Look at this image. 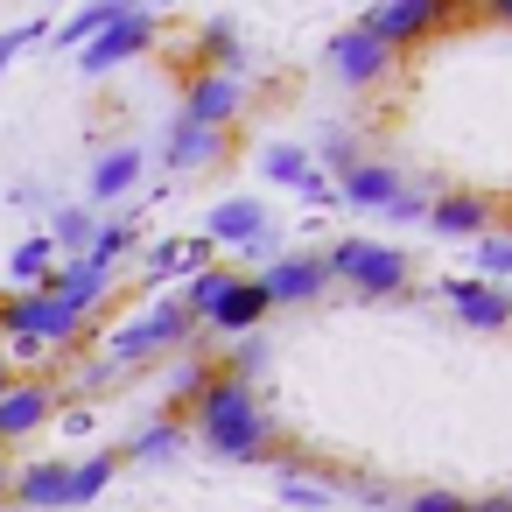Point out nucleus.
Here are the masks:
<instances>
[{
  "mask_svg": "<svg viewBox=\"0 0 512 512\" xmlns=\"http://www.w3.org/2000/svg\"><path fill=\"white\" fill-rule=\"evenodd\" d=\"M190 435L218 456V463H274L281 456V421L260 407V393L253 386H232V379H218V365H211V386L190 400Z\"/></svg>",
  "mask_w": 512,
  "mask_h": 512,
  "instance_id": "f257e3e1",
  "label": "nucleus"
},
{
  "mask_svg": "<svg viewBox=\"0 0 512 512\" xmlns=\"http://www.w3.org/2000/svg\"><path fill=\"white\" fill-rule=\"evenodd\" d=\"M323 267H330V281H344L358 302H400V295L414 288V260H407L400 246H372V239H337V246L323 253Z\"/></svg>",
  "mask_w": 512,
  "mask_h": 512,
  "instance_id": "f03ea898",
  "label": "nucleus"
},
{
  "mask_svg": "<svg viewBox=\"0 0 512 512\" xmlns=\"http://www.w3.org/2000/svg\"><path fill=\"white\" fill-rule=\"evenodd\" d=\"M456 22H463L456 0H379V8H365V15H358V29H365V36H379L393 57H407V50H421V43L449 36Z\"/></svg>",
  "mask_w": 512,
  "mask_h": 512,
  "instance_id": "7ed1b4c3",
  "label": "nucleus"
},
{
  "mask_svg": "<svg viewBox=\"0 0 512 512\" xmlns=\"http://www.w3.org/2000/svg\"><path fill=\"white\" fill-rule=\"evenodd\" d=\"M253 106V85L246 71H204L190 64L183 71V127H204V134H232Z\"/></svg>",
  "mask_w": 512,
  "mask_h": 512,
  "instance_id": "20e7f679",
  "label": "nucleus"
},
{
  "mask_svg": "<svg viewBox=\"0 0 512 512\" xmlns=\"http://www.w3.org/2000/svg\"><path fill=\"white\" fill-rule=\"evenodd\" d=\"M505 218V197L498 190H470V183H449L428 197V232L435 239H491Z\"/></svg>",
  "mask_w": 512,
  "mask_h": 512,
  "instance_id": "39448f33",
  "label": "nucleus"
},
{
  "mask_svg": "<svg viewBox=\"0 0 512 512\" xmlns=\"http://www.w3.org/2000/svg\"><path fill=\"white\" fill-rule=\"evenodd\" d=\"M197 337V323L183 316V302H155L148 316H134L120 337H113V365H141V358H155V351H183Z\"/></svg>",
  "mask_w": 512,
  "mask_h": 512,
  "instance_id": "423d86ee",
  "label": "nucleus"
},
{
  "mask_svg": "<svg viewBox=\"0 0 512 512\" xmlns=\"http://www.w3.org/2000/svg\"><path fill=\"white\" fill-rule=\"evenodd\" d=\"M155 36H162V22H155V8H127L99 43H85L78 50V71L85 78H106V71H120L127 57H141V50H155Z\"/></svg>",
  "mask_w": 512,
  "mask_h": 512,
  "instance_id": "0eeeda50",
  "label": "nucleus"
},
{
  "mask_svg": "<svg viewBox=\"0 0 512 512\" xmlns=\"http://www.w3.org/2000/svg\"><path fill=\"white\" fill-rule=\"evenodd\" d=\"M330 64H337V78H344L351 92H379V85H386V78H393L407 57H393L379 36H365V29L351 22V29H337V43H330Z\"/></svg>",
  "mask_w": 512,
  "mask_h": 512,
  "instance_id": "6e6552de",
  "label": "nucleus"
},
{
  "mask_svg": "<svg viewBox=\"0 0 512 512\" xmlns=\"http://www.w3.org/2000/svg\"><path fill=\"white\" fill-rule=\"evenodd\" d=\"M50 414H57V379H50V372L15 379L8 393H0V449H15L22 435H36Z\"/></svg>",
  "mask_w": 512,
  "mask_h": 512,
  "instance_id": "1a4fd4ad",
  "label": "nucleus"
},
{
  "mask_svg": "<svg viewBox=\"0 0 512 512\" xmlns=\"http://www.w3.org/2000/svg\"><path fill=\"white\" fill-rule=\"evenodd\" d=\"M43 302H57V309H71V316H99L106 302H113V274L106 267H92V260H71V267H50L43 274V288H36Z\"/></svg>",
  "mask_w": 512,
  "mask_h": 512,
  "instance_id": "9d476101",
  "label": "nucleus"
},
{
  "mask_svg": "<svg viewBox=\"0 0 512 512\" xmlns=\"http://www.w3.org/2000/svg\"><path fill=\"white\" fill-rule=\"evenodd\" d=\"M253 281L267 288V302H288V309H309V302L330 295V267H323V253H288V260H274V267L253 274Z\"/></svg>",
  "mask_w": 512,
  "mask_h": 512,
  "instance_id": "9b49d317",
  "label": "nucleus"
},
{
  "mask_svg": "<svg viewBox=\"0 0 512 512\" xmlns=\"http://www.w3.org/2000/svg\"><path fill=\"white\" fill-rule=\"evenodd\" d=\"M442 295H449V316L463 330H484V337L512 330V309H505V288L498 281H442Z\"/></svg>",
  "mask_w": 512,
  "mask_h": 512,
  "instance_id": "f8f14e48",
  "label": "nucleus"
},
{
  "mask_svg": "<svg viewBox=\"0 0 512 512\" xmlns=\"http://www.w3.org/2000/svg\"><path fill=\"white\" fill-rule=\"evenodd\" d=\"M400 190H407V176H400L393 162H351V169L337 176V190H330V197H344L351 211H386Z\"/></svg>",
  "mask_w": 512,
  "mask_h": 512,
  "instance_id": "ddd939ff",
  "label": "nucleus"
},
{
  "mask_svg": "<svg viewBox=\"0 0 512 512\" xmlns=\"http://www.w3.org/2000/svg\"><path fill=\"white\" fill-rule=\"evenodd\" d=\"M64 484H71V463H64V456L29 463V470L8 484V505H22V512H64Z\"/></svg>",
  "mask_w": 512,
  "mask_h": 512,
  "instance_id": "4468645a",
  "label": "nucleus"
},
{
  "mask_svg": "<svg viewBox=\"0 0 512 512\" xmlns=\"http://www.w3.org/2000/svg\"><path fill=\"white\" fill-rule=\"evenodd\" d=\"M267 309H274V302H267V288L239 274V281H232V288L218 295V309H211L204 323H211V330H225V337H253V323H260Z\"/></svg>",
  "mask_w": 512,
  "mask_h": 512,
  "instance_id": "2eb2a0df",
  "label": "nucleus"
},
{
  "mask_svg": "<svg viewBox=\"0 0 512 512\" xmlns=\"http://www.w3.org/2000/svg\"><path fill=\"white\" fill-rule=\"evenodd\" d=\"M183 442H190V421H183V414H162V421H148L134 442H120V463H176Z\"/></svg>",
  "mask_w": 512,
  "mask_h": 512,
  "instance_id": "dca6fc26",
  "label": "nucleus"
},
{
  "mask_svg": "<svg viewBox=\"0 0 512 512\" xmlns=\"http://www.w3.org/2000/svg\"><path fill=\"white\" fill-rule=\"evenodd\" d=\"M232 155V134H204V127H183L176 120V134L162 141V162L169 169H211V162H225Z\"/></svg>",
  "mask_w": 512,
  "mask_h": 512,
  "instance_id": "f3484780",
  "label": "nucleus"
},
{
  "mask_svg": "<svg viewBox=\"0 0 512 512\" xmlns=\"http://www.w3.org/2000/svg\"><path fill=\"white\" fill-rule=\"evenodd\" d=\"M204 232H211V239L253 246V239H267V204H260V197H225V204L204 218Z\"/></svg>",
  "mask_w": 512,
  "mask_h": 512,
  "instance_id": "a211bd4d",
  "label": "nucleus"
},
{
  "mask_svg": "<svg viewBox=\"0 0 512 512\" xmlns=\"http://www.w3.org/2000/svg\"><path fill=\"white\" fill-rule=\"evenodd\" d=\"M141 183V148H106L92 162V197H127Z\"/></svg>",
  "mask_w": 512,
  "mask_h": 512,
  "instance_id": "6ab92c4d",
  "label": "nucleus"
},
{
  "mask_svg": "<svg viewBox=\"0 0 512 512\" xmlns=\"http://www.w3.org/2000/svg\"><path fill=\"white\" fill-rule=\"evenodd\" d=\"M232 281H239V267H218V260H211V267H197V274H190V288L176 295V302H183V316H190V323H204Z\"/></svg>",
  "mask_w": 512,
  "mask_h": 512,
  "instance_id": "aec40b11",
  "label": "nucleus"
},
{
  "mask_svg": "<svg viewBox=\"0 0 512 512\" xmlns=\"http://www.w3.org/2000/svg\"><path fill=\"white\" fill-rule=\"evenodd\" d=\"M113 470H120V449H99V456H85V463H71V484H64V512L71 505H92L106 484H113Z\"/></svg>",
  "mask_w": 512,
  "mask_h": 512,
  "instance_id": "412c9836",
  "label": "nucleus"
},
{
  "mask_svg": "<svg viewBox=\"0 0 512 512\" xmlns=\"http://www.w3.org/2000/svg\"><path fill=\"white\" fill-rule=\"evenodd\" d=\"M120 15H127L120 0H99V8H78V15H71V22L57 29V43H64V50H85V43H99V36H106V29L120 22Z\"/></svg>",
  "mask_w": 512,
  "mask_h": 512,
  "instance_id": "4be33fe9",
  "label": "nucleus"
},
{
  "mask_svg": "<svg viewBox=\"0 0 512 512\" xmlns=\"http://www.w3.org/2000/svg\"><path fill=\"white\" fill-rule=\"evenodd\" d=\"M92 211H57V225H50V246H64L71 260H85V246H92Z\"/></svg>",
  "mask_w": 512,
  "mask_h": 512,
  "instance_id": "5701e85b",
  "label": "nucleus"
},
{
  "mask_svg": "<svg viewBox=\"0 0 512 512\" xmlns=\"http://www.w3.org/2000/svg\"><path fill=\"white\" fill-rule=\"evenodd\" d=\"M134 239H141L134 225H99V232H92V246H85V260L113 274V260H120V253H134Z\"/></svg>",
  "mask_w": 512,
  "mask_h": 512,
  "instance_id": "b1692460",
  "label": "nucleus"
},
{
  "mask_svg": "<svg viewBox=\"0 0 512 512\" xmlns=\"http://www.w3.org/2000/svg\"><path fill=\"white\" fill-rule=\"evenodd\" d=\"M400 512H470V491H449V484H428V491H407Z\"/></svg>",
  "mask_w": 512,
  "mask_h": 512,
  "instance_id": "393cba45",
  "label": "nucleus"
},
{
  "mask_svg": "<svg viewBox=\"0 0 512 512\" xmlns=\"http://www.w3.org/2000/svg\"><path fill=\"white\" fill-rule=\"evenodd\" d=\"M50 253H57L50 239H29V246H15L8 274H15V281H36V288H43V274H50Z\"/></svg>",
  "mask_w": 512,
  "mask_h": 512,
  "instance_id": "a878e982",
  "label": "nucleus"
},
{
  "mask_svg": "<svg viewBox=\"0 0 512 512\" xmlns=\"http://www.w3.org/2000/svg\"><path fill=\"white\" fill-rule=\"evenodd\" d=\"M267 176L274 183H309V155L302 148H267Z\"/></svg>",
  "mask_w": 512,
  "mask_h": 512,
  "instance_id": "bb28decb",
  "label": "nucleus"
},
{
  "mask_svg": "<svg viewBox=\"0 0 512 512\" xmlns=\"http://www.w3.org/2000/svg\"><path fill=\"white\" fill-rule=\"evenodd\" d=\"M477 260H484V274H512V232L477 239Z\"/></svg>",
  "mask_w": 512,
  "mask_h": 512,
  "instance_id": "cd10ccee",
  "label": "nucleus"
},
{
  "mask_svg": "<svg viewBox=\"0 0 512 512\" xmlns=\"http://www.w3.org/2000/svg\"><path fill=\"white\" fill-rule=\"evenodd\" d=\"M386 218H400V225H414V218H428V197H421V190H400V197L386 204Z\"/></svg>",
  "mask_w": 512,
  "mask_h": 512,
  "instance_id": "c85d7f7f",
  "label": "nucleus"
},
{
  "mask_svg": "<svg viewBox=\"0 0 512 512\" xmlns=\"http://www.w3.org/2000/svg\"><path fill=\"white\" fill-rule=\"evenodd\" d=\"M323 155L337 162V176H344L351 162H365V155H358V141H344V134H330V141H323Z\"/></svg>",
  "mask_w": 512,
  "mask_h": 512,
  "instance_id": "c756f323",
  "label": "nucleus"
},
{
  "mask_svg": "<svg viewBox=\"0 0 512 512\" xmlns=\"http://www.w3.org/2000/svg\"><path fill=\"white\" fill-rule=\"evenodd\" d=\"M470 512H512V491H484V498H470Z\"/></svg>",
  "mask_w": 512,
  "mask_h": 512,
  "instance_id": "7c9ffc66",
  "label": "nucleus"
},
{
  "mask_svg": "<svg viewBox=\"0 0 512 512\" xmlns=\"http://www.w3.org/2000/svg\"><path fill=\"white\" fill-rule=\"evenodd\" d=\"M470 15H484V22H505V29H512V0H484V8H470Z\"/></svg>",
  "mask_w": 512,
  "mask_h": 512,
  "instance_id": "2f4dec72",
  "label": "nucleus"
},
{
  "mask_svg": "<svg viewBox=\"0 0 512 512\" xmlns=\"http://www.w3.org/2000/svg\"><path fill=\"white\" fill-rule=\"evenodd\" d=\"M8 484H15V456H8V463H0V505H8Z\"/></svg>",
  "mask_w": 512,
  "mask_h": 512,
  "instance_id": "473e14b6",
  "label": "nucleus"
},
{
  "mask_svg": "<svg viewBox=\"0 0 512 512\" xmlns=\"http://www.w3.org/2000/svg\"><path fill=\"white\" fill-rule=\"evenodd\" d=\"M8 386H15V358H8V351H0V393H8Z\"/></svg>",
  "mask_w": 512,
  "mask_h": 512,
  "instance_id": "72a5a7b5",
  "label": "nucleus"
},
{
  "mask_svg": "<svg viewBox=\"0 0 512 512\" xmlns=\"http://www.w3.org/2000/svg\"><path fill=\"white\" fill-rule=\"evenodd\" d=\"M8 456H15V449H0V463H8Z\"/></svg>",
  "mask_w": 512,
  "mask_h": 512,
  "instance_id": "f704fd0d",
  "label": "nucleus"
},
{
  "mask_svg": "<svg viewBox=\"0 0 512 512\" xmlns=\"http://www.w3.org/2000/svg\"><path fill=\"white\" fill-rule=\"evenodd\" d=\"M505 309H512V288H505Z\"/></svg>",
  "mask_w": 512,
  "mask_h": 512,
  "instance_id": "c9c22d12",
  "label": "nucleus"
},
{
  "mask_svg": "<svg viewBox=\"0 0 512 512\" xmlns=\"http://www.w3.org/2000/svg\"><path fill=\"white\" fill-rule=\"evenodd\" d=\"M505 218H512V204H505Z\"/></svg>",
  "mask_w": 512,
  "mask_h": 512,
  "instance_id": "e433bc0d",
  "label": "nucleus"
}]
</instances>
